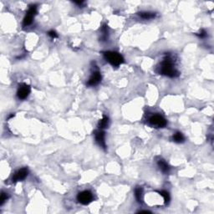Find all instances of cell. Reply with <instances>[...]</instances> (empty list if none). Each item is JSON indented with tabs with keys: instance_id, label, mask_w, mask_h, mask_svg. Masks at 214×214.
I'll return each mask as SVG.
<instances>
[{
	"instance_id": "cell-12",
	"label": "cell",
	"mask_w": 214,
	"mask_h": 214,
	"mask_svg": "<svg viewBox=\"0 0 214 214\" xmlns=\"http://www.w3.org/2000/svg\"><path fill=\"white\" fill-rule=\"evenodd\" d=\"M135 197H136V201L138 202L139 203H142L143 201V194H142V188L137 187L135 190Z\"/></svg>"
},
{
	"instance_id": "cell-4",
	"label": "cell",
	"mask_w": 214,
	"mask_h": 214,
	"mask_svg": "<svg viewBox=\"0 0 214 214\" xmlns=\"http://www.w3.org/2000/svg\"><path fill=\"white\" fill-rule=\"evenodd\" d=\"M37 13V6L34 4V5H31L30 8H29V10L27 12L26 15L24 17V21H23V26L26 27L29 26V24H31L32 21H33V18Z\"/></svg>"
},
{
	"instance_id": "cell-17",
	"label": "cell",
	"mask_w": 214,
	"mask_h": 214,
	"mask_svg": "<svg viewBox=\"0 0 214 214\" xmlns=\"http://www.w3.org/2000/svg\"><path fill=\"white\" fill-rule=\"evenodd\" d=\"M197 35L199 37V38H201V39H203V38H205V37L207 36V32L204 30V29H201L200 31H199L198 34H197Z\"/></svg>"
},
{
	"instance_id": "cell-18",
	"label": "cell",
	"mask_w": 214,
	"mask_h": 214,
	"mask_svg": "<svg viewBox=\"0 0 214 214\" xmlns=\"http://www.w3.org/2000/svg\"><path fill=\"white\" fill-rule=\"evenodd\" d=\"M48 34H49V36L51 37L52 39H55V38H57L58 37L57 33L55 31H54V30H50V31L48 32Z\"/></svg>"
},
{
	"instance_id": "cell-19",
	"label": "cell",
	"mask_w": 214,
	"mask_h": 214,
	"mask_svg": "<svg viewBox=\"0 0 214 214\" xmlns=\"http://www.w3.org/2000/svg\"><path fill=\"white\" fill-rule=\"evenodd\" d=\"M139 212H140V213H143V212H145V213H151V212L150 211H140Z\"/></svg>"
},
{
	"instance_id": "cell-6",
	"label": "cell",
	"mask_w": 214,
	"mask_h": 214,
	"mask_svg": "<svg viewBox=\"0 0 214 214\" xmlns=\"http://www.w3.org/2000/svg\"><path fill=\"white\" fill-rule=\"evenodd\" d=\"M30 94V86L27 84H21L17 91V96L19 100L26 99Z\"/></svg>"
},
{
	"instance_id": "cell-15",
	"label": "cell",
	"mask_w": 214,
	"mask_h": 214,
	"mask_svg": "<svg viewBox=\"0 0 214 214\" xmlns=\"http://www.w3.org/2000/svg\"><path fill=\"white\" fill-rule=\"evenodd\" d=\"M159 194L162 197H163V198H164L165 203H166V204L169 203L170 199H171V198H170L169 193L167 192V191H161V192H159Z\"/></svg>"
},
{
	"instance_id": "cell-11",
	"label": "cell",
	"mask_w": 214,
	"mask_h": 214,
	"mask_svg": "<svg viewBox=\"0 0 214 214\" xmlns=\"http://www.w3.org/2000/svg\"><path fill=\"white\" fill-rule=\"evenodd\" d=\"M108 125H109V118L107 117L106 115H104L101 120L99 121L98 126L100 130H103L105 128L108 127Z\"/></svg>"
},
{
	"instance_id": "cell-9",
	"label": "cell",
	"mask_w": 214,
	"mask_h": 214,
	"mask_svg": "<svg viewBox=\"0 0 214 214\" xmlns=\"http://www.w3.org/2000/svg\"><path fill=\"white\" fill-rule=\"evenodd\" d=\"M95 138L98 145L102 148H105V132L100 129L99 131H95Z\"/></svg>"
},
{
	"instance_id": "cell-3",
	"label": "cell",
	"mask_w": 214,
	"mask_h": 214,
	"mask_svg": "<svg viewBox=\"0 0 214 214\" xmlns=\"http://www.w3.org/2000/svg\"><path fill=\"white\" fill-rule=\"evenodd\" d=\"M149 123L153 126L158 128H163L167 125V122L163 116L160 115H153L149 118Z\"/></svg>"
},
{
	"instance_id": "cell-16",
	"label": "cell",
	"mask_w": 214,
	"mask_h": 214,
	"mask_svg": "<svg viewBox=\"0 0 214 214\" xmlns=\"http://www.w3.org/2000/svg\"><path fill=\"white\" fill-rule=\"evenodd\" d=\"M8 197V195H7V193L2 192V194H1V197H0V206L3 205V203L7 201Z\"/></svg>"
},
{
	"instance_id": "cell-2",
	"label": "cell",
	"mask_w": 214,
	"mask_h": 214,
	"mask_svg": "<svg viewBox=\"0 0 214 214\" xmlns=\"http://www.w3.org/2000/svg\"><path fill=\"white\" fill-rule=\"evenodd\" d=\"M105 60L109 62L112 66L117 67L124 62V59L121 55L115 51H106L103 53Z\"/></svg>"
},
{
	"instance_id": "cell-1",
	"label": "cell",
	"mask_w": 214,
	"mask_h": 214,
	"mask_svg": "<svg viewBox=\"0 0 214 214\" xmlns=\"http://www.w3.org/2000/svg\"><path fill=\"white\" fill-rule=\"evenodd\" d=\"M159 73L162 75H166L170 78H175L179 75V72L175 68L174 61L169 55H167L165 59L161 63L159 67Z\"/></svg>"
},
{
	"instance_id": "cell-8",
	"label": "cell",
	"mask_w": 214,
	"mask_h": 214,
	"mask_svg": "<svg viewBox=\"0 0 214 214\" xmlns=\"http://www.w3.org/2000/svg\"><path fill=\"white\" fill-rule=\"evenodd\" d=\"M28 174H29V170L27 168H22V169L18 170V172L13 175L12 181H13V182H17L19 181L24 180L28 177Z\"/></svg>"
},
{
	"instance_id": "cell-7",
	"label": "cell",
	"mask_w": 214,
	"mask_h": 214,
	"mask_svg": "<svg viewBox=\"0 0 214 214\" xmlns=\"http://www.w3.org/2000/svg\"><path fill=\"white\" fill-rule=\"evenodd\" d=\"M101 80V74L99 71H95L92 73L90 78L88 80L87 85L88 86H95Z\"/></svg>"
},
{
	"instance_id": "cell-5",
	"label": "cell",
	"mask_w": 214,
	"mask_h": 214,
	"mask_svg": "<svg viewBox=\"0 0 214 214\" xmlns=\"http://www.w3.org/2000/svg\"><path fill=\"white\" fill-rule=\"evenodd\" d=\"M77 200L80 203L83 204V205H88L93 200V195L89 191H84L78 194Z\"/></svg>"
},
{
	"instance_id": "cell-14",
	"label": "cell",
	"mask_w": 214,
	"mask_h": 214,
	"mask_svg": "<svg viewBox=\"0 0 214 214\" xmlns=\"http://www.w3.org/2000/svg\"><path fill=\"white\" fill-rule=\"evenodd\" d=\"M184 139H185L184 138V136L181 132H177L173 136V141H175L177 143H182V142L184 141Z\"/></svg>"
},
{
	"instance_id": "cell-10",
	"label": "cell",
	"mask_w": 214,
	"mask_h": 214,
	"mask_svg": "<svg viewBox=\"0 0 214 214\" xmlns=\"http://www.w3.org/2000/svg\"><path fill=\"white\" fill-rule=\"evenodd\" d=\"M157 165H158V167H159V168L163 173L167 174V173H168L170 172V166L167 164V162H165L164 160L160 159L157 162Z\"/></svg>"
},
{
	"instance_id": "cell-13",
	"label": "cell",
	"mask_w": 214,
	"mask_h": 214,
	"mask_svg": "<svg viewBox=\"0 0 214 214\" xmlns=\"http://www.w3.org/2000/svg\"><path fill=\"white\" fill-rule=\"evenodd\" d=\"M139 16L143 19H152L156 17V13H151V12H141L139 13Z\"/></svg>"
}]
</instances>
